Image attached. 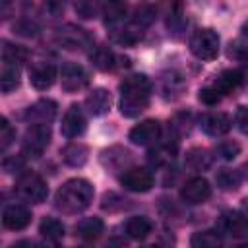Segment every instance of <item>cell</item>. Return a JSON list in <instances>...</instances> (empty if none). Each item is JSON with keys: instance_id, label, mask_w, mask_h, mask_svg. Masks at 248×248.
Segmentation results:
<instances>
[{"instance_id": "cell-3", "label": "cell", "mask_w": 248, "mask_h": 248, "mask_svg": "<svg viewBox=\"0 0 248 248\" xmlns=\"http://www.w3.org/2000/svg\"><path fill=\"white\" fill-rule=\"evenodd\" d=\"M16 192L21 200L29 202V203H43L48 196V186L46 182L35 174V172H25L17 178L16 182Z\"/></svg>"}, {"instance_id": "cell-31", "label": "cell", "mask_w": 248, "mask_h": 248, "mask_svg": "<svg viewBox=\"0 0 248 248\" xmlns=\"http://www.w3.org/2000/svg\"><path fill=\"white\" fill-rule=\"evenodd\" d=\"M25 58H27V50L25 48H21L17 45H10V43L4 45V48H2V60L21 64V62H25Z\"/></svg>"}, {"instance_id": "cell-9", "label": "cell", "mask_w": 248, "mask_h": 248, "mask_svg": "<svg viewBox=\"0 0 248 248\" xmlns=\"http://www.w3.org/2000/svg\"><path fill=\"white\" fill-rule=\"evenodd\" d=\"M85 116H83V110L79 108V105H72L64 118H62V126H60V132L64 138L68 140H74V138H79L83 132H85Z\"/></svg>"}, {"instance_id": "cell-40", "label": "cell", "mask_w": 248, "mask_h": 248, "mask_svg": "<svg viewBox=\"0 0 248 248\" xmlns=\"http://www.w3.org/2000/svg\"><path fill=\"white\" fill-rule=\"evenodd\" d=\"M0 4H2V19H8L10 17V6H12V2L10 0H0Z\"/></svg>"}, {"instance_id": "cell-7", "label": "cell", "mask_w": 248, "mask_h": 248, "mask_svg": "<svg viewBox=\"0 0 248 248\" xmlns=\"http://www.w3.org/2000/svg\"><path fill=\"white\" fill-rule=\"evenodd\" d=\"M60 81H62V89H64V91L74 93V91L83 89V87L89 83V74L85 72L83 66H79V64H76V62H68V64L62 68Z\"/></svg>"}, {"instance_id": "cell-2", "label": "cell", "mask_w": 248, "mask_h": 248, "mask_svg": "<svg viewBox=\"0 0 248 248\" xmlns=\"http://www.w3.org/2000/svg\"><path fill=\"white\" fill-rule=\"evenodd\" d=\"M93 196H95V190L91 182H87L85 178H70L58 188L54 205L62 213H79L89 207V203L93 202Z\"/></svg>"}, {"instance_id": "cell-36", "label": "cell", "mask_w": 248, "mask_h": 248, "mask_svg": "<svg viewBox=\"0 0 248 248\" xmlns=\"http://www.w3.org/2000/svg\"><path fill=\"white\" fill-rule=\"evenodd\" d=\"M240 151V145L236 141H221L217 145V155H221L223 159H234Z\"/></svg>"}, {"instance_id": "cell-20", "label": "cell", "mask_w": 248, "mask_h": 248, "mask_svg": "<svg viewBox=\"0 0 248 248\" xmlns=\"http://www.w3.org/2000/svg\"><path fill=\"white\" fill-rule=\"evenodd\" d=\"M213 85H215L223 95H229V93L236 91V89L242 85V74H240L238 70H223V72L215 78Z\"/></svg>"}, {"instance_id": "cell-19", "label": "cell", "mask_w": 248, "mask_h": 248, "mask_svg": "<svg viewBox=\"0 0 248 248\" xmlns=\"http://www.w3.org/2000/svg\"><path fill=\"white\" fill-rule=\"evenodd\" d=\"M19 66L16 62L2 60V70H0V87L4 93L14 91L19 85Z\"/></svg>"}, {"instance_id": "cell-41", "label": "cell", "mask_w": 248, "mask_h": 248, "mask_svg": "<svg viewBox=\"0 0 248 248\" xmlns=\"http://www.w3.org/2000/svg\"><path fill=\"white\" fill-rule=\"evenodd\" d=\"M48 4L52 6V8H64V0H48Z\"/></svg>"}, {"instance_id": "cell-8", "label": "cell", "mask_w": 248, "mask_h": 248, "mask_svg": "<svg viewBox=\"0 0 248 248\" xmlns=\"http://www.w3.org/2000/svg\"><path fill=\"white\" fill-rule=\"evenodd\" d=\"M211 196V186L205 178L202 176H196V178H190L182 190H180V198L184 203H190V205H198V203H203L205 200H209Z\"/></svg>"}, {"instance_id": "cell-5", "label": "cell", "mask_w": 248, "mask_h": 248, "mask_svg": "<svg viewBox=\"0 0 248 248\" xmlns=\"http://www.w3.org/2000/svg\"><path fill=\"white\" fill-rule=\"evenodd\" d=\"M50 143V128L48 124H31L23 136L21 153L25 157H41L43 151Z\"/></svg>"}, {"instance_id": "cell-42", "label": "cell", "mask_w": 248, "mask_h": 248, "mask_svg": "<svg viewBox=\"0 0 248 248\" xmlns=\"http://www.w3.org/2000/svg\"><path fill=\"white\" fill-rule=\"evenodd\" d=\"M240 31H242V35H244V37L248 39V21H246V23L242 25V29H240Z\"/></svg>"}, {"instance_id": "cell-25", "label": "cell", "mask_w": 248, "mask_h": 248, "mask_svg": "<svg viewBox=\"0 0 248 248\" xmlns=\"http://www.w3.org/2000/svg\"><path fill=\"white\" fill-rule=\"evenodd\" d=\"M91 62H93L95 68L107 72V70H112L116 66V56L108 46H97L91 52Z\"/></svg>"}, {"instance_id": "cell-17", "label": "cell", "mask_w": 248, "mask_h": 248, "mask_svg": "<svg viewBox=\"0 0 248 248\" xmlns=\"http://www.w3.org/2000/svg\"><path fill=\"white\" fill-rule=\"evenodd\" d=\"M85 105L93 116H101L110 108V93L103 87H97L85 97Z\"/></svg>"}, {"instance_id": "cell-39", "label": "cell", "mask_w": 248, "mask_h": 248, "mask_svg": "<svg viewBox=\"0 0 248 248\" xmlns=\"http://www.w3.org/2000/svg\"><path fill=\"white\" fill-rule=\"evenodd\" d=\"M19 169H23V159L21 157H10V159L4 161V170L6 172H16Z\"/></svg>"}, {"instance_id": "cell-18", "label": "cell", "mask_w": 248, "mask_h": 248, "mask_svg": "<svg viewBox=\"0 0 248 248\" xmlns=\"http://www.w3.org/2000/svg\"><path fill=\"white\" fill-rule=\"evenodd\" d=\"M105 231V223L99 217H85L76 225V234L81 240H97Z\"/></svg>"}, {"instance_id": "cell-33", "label": "cell", "mask_w": 248, "mask_h": 248, "mask_svg": "<svg viewBox=\"0 0 248 248\" xmlns=\"http://www.w3.org/2000/svg\"><path fill=\"white\" fill-rule=\"evenodd\" d=\"M163 83H165L163 91H165V97H167V99H172L170 93H174V97H178L180 91H182V87H184V81L180 79V76H174V74L163 78Z\"/></svg>"}, {"instance_id": "cell-29", "label": "cell", "mask_w": 248, "mask_h": 248, "mask_svg": "<svg viewBox=\"0 0 248 248\" xmlns=\"http://www.w3.org/2000/svg\"><path fill=\"white\" fill-rule=\"evenodd\" d=\"M182 8H184L182 0H161V2H159V10H161V14L167 17L169 25H170L172 21H178V19H180Z\"/></svg>"}, {"instance_id": "cell-23", "label": "cell", "mask_w": 248, "mask_h": 248, "mask_svg": "<svg viewBox=\"0 0 248 248\" xmlns=\"http://www.w3.org/2000/svg\"><path fill=\"white\" fill-rule=\"evenodd\" d=\"M126 10H128L126 0H107L105 6H103V17H105V23H107V25H114V23H118V21L126 16Z\"/></svg>"}, {"instance_id": "cell-28", "label": "cell", "mask_w": 248, "mask_h": 248, "mask_svg": "<svg viewBox=\"0 0 248 248\" xmlns=\"http://www.w3.org/2000/svg\"><path fill=\"white\" fill-rule=\"evenodd\" d=\"M217 180V186L221 190H236L240 186V174L232 169H221L215 176Z\"/></svg>"}, {"instance_id": "cell-38", "label": "cell", "mask_w": 248, "mask_h": 248, "mask_svg": "<svg viewBox=\"0 0 248 248\" xmlns=\"http://www.w3.org/2000/svg\"><path fill=\"white\" fill-rule=\"evenodd\" d=\"M234 122L240 132L248 134V107H238L234 112Z\"/></svg>"}, {"instance_id": "cell-6", "label": "cell", "mask_w": 248, "mask_h": 248, "mask_svg": "<svg viewBox=\"0 0 248 248\" xmlns=\"http://www.w3.org/2000/svg\"><path fill=\"white\" fill-rule=\"evenodd\" d=\"M120 184L130 192H149L153 188V174L141 167H130L122 172Z\"/></svg>"}, {"instance_id": "cell-21", "label": "cell", "mask_w": 248, "mask_h": 248, "mask_svg": "<svg viewBox=\"0 0 248 248\" xmlns=\"http://www.w3.org/2000/svg\"><path fill=\"white\" fill-rule=\"evenodd\" d=\"M126 234L134 240H143L145 236H149V232L153 231V225L147 217L143 215H136V217H130L126 221Z\"/></svg>"}, {"instance_id": "cell-15", "label": "cell", "mask_w": 248, "mask_h": 248, "mask_svg": "<svg viewBox=\"0 0 248 248\" xmlns=\"http://www.w3.org/2000/svg\"><path fill=\"white\" fill-rule=\"evenodd\" d=\"M56 116V103L50 99H39L25 110V118L31 124H46Z\"/></svg>"}, {"instance_id": "cell-12", "label": "cell", "mask_w": 248, "mask_h": 248, "mask_svg": "<svg viewBox=\"0 0 248 248\" xmlns=\"http://www.w3.org/2000/svg\"><path fill=\"white\" fill-rule=\"evenodd\" d=\"M56 41H58L64 48H70V50H83V48H87V46L91 45L89 35H87L83 29L72 27V25L60 29L58 35H56Z\"/></svg>"}, {"instance_id": "cell-24", "label": "cell", "mask_w": 248, "mask_h": 248, "mask_svg": "<svg viewBox=\"0 0 248 248\" xmlns=\"http://www.w3.org/2000/svg\"><path fill=\"white\" fill-rule=\"evenodd\" d=\"M39 232L43 238H46L50 242H58L64 238V225L54 217H45L39 225Z\"/></svg>"}, {"instance_id": "cell-16", "label": "cell", "mask_w": 248, "mask_h": 248, "mask_svg": "<svg viewBox=\"0 0 248 248\" xmlns=\"http://www.w3.org/2000/svg\"><path fill=\"white\" fill-rule=\"evenodd\" d=\"M232 122L229 118V114L225 112H207L203 118H202V130L209 136H225L229 130H231Z\"/></svg>"}, {"instance_id": "cell-27", "label": "cell", "mask_w": 248, "mask_h": 248, "mask_svg": "<svg viewBox=\"0 0 248 248\" xmlns=\"http://www.w3.org/2000/svg\"><path fill=\"white\" fill-rule=\"evenodd\" d=\"M223 238L217 231H200V232H194L190 244L196 246V248H213V246H221Z\"/></svg>"}, {"instance_id": "cell-32", "label": "cell", "mask_w": 248, "mask_h": 248, "mask_svg": "<svg viewBox=\"0 0 248 248\" xmlns=\"http://www.w3.org/2000/svg\"><path fill=\"white\" fill-rule=\"evenodd\" d=\"M16 140V130L12 128V124L8 122V118H0V149L2 151H6L10 145H12V141Z\"/></svg>"}, {"instance_id": "cell-4", "label": "cell", "mask_w": 248, "mask_h": 248, "mask_svg": "<svg viewBox=\"0 0 248 248\" xmlns=\"http://www.w3.org/2000/svg\"><path fill=\"white\" fill-rule=\"evenodd\" d=\"M190 50L200 60H213L219 54V35L213 29H198L190 39Z\"/></svg>"}, {"instance_id": "cell-11", "label": "cell", "mask_w": 248, "mask_h": 248, "mask_svg": "<svg viewBox=\"0 0 248 248\" xmlns=\"http://www.w3.org/2000/svg\"><path fill=\"white\" fill-rule=\"evenodd\" d=\"M31 223V211L25 205L10 203L2 211V225L10 231H21Z\"/></svg>"}, {"instance_id": "cell-1", "label": "cell", "mask_w": 248, "mask_h": 248, "mask_svg": "<svg viewBox=\"0 0 248 248\" xmlns=\"http://www.w3.org/2000/svg\"><path fill=\"white\" fill-rule=\"evenodd\" d=\"M151 81L145 74H132L120 83V112L128 118L138 116L149 105Z\"/></svg>"}, {"instance_id": "cell-13", "label": "cell", "mask_w": 248, "mask_h": 248, "mask_svg": "<svg viewBox=\"0 0 248 248\" xmlns=\"http://www.w3.org/2000/svg\"><path fill=\"white\" fill-rule=\"evenodd\" d=\"M56 79V68L50 62H35L29 70V81L35 89L45 91Z\"/></svg>"}, {"instance_id": "cell-26", "label": "cell", "mask_w": 248, "mask_h": 248, "mask_svg": "<svg viewBox=\"0 0 248 248\" xmlns=\"http://www.w3.org/2000/svg\"><path fill=\"white\" fill-rule=\"evenodd\" d=\"M186 165L192 170H205L211 165V155H209V151H205L202 147H194L186 153Z\"/></svg>"}, {"instance_id": "cell-22", "label": "cell", "mask_w": 248, "mask_h": 248, "mask_svg": "<svg viewBox=\"0 0 248 248\" xmlns=\"http://www.w3.org/2000/svg\"><path fill=\"white\" fill-rule=\"evenodd\" d=\"M87 155H89V149H87L83 143H79V141H72V143H68V145L62 149V159H64L68 165H72V167H81V165H85Z\"/></svg>"}, {"instance_id": "cell-35", "label": "cell", "mask_w": 248, "mask_h": 248, "mask_svg": "<svg viewBox=\"0 0 248 248\" xmlns=\"http://www.w3.org/2000/svg\"><path fill=\"white\" fill-rule=\"evenodd\" d=\"M200 101L203 103V105H209V107H213V105H217L221 99H223V93L211 83V85H207V87H203V89H200Z\"/></svg>"}, {"instance_id": "cell-10", "label": "cell", "mask_w": 248, "mask_h": 248, "mask_svg": "<svg viewBox=\"0 0 248 248\" xmlns=\"http://www.w3.org/2000/svg\"><path fill=\"white\" fill-rule=\"evenodd\" d=\"M130 141L136 145H151L161 138V124L157 120H143L130 130Z\"/></svg>"}, {"instance_id": "cell-14", "label": "cell", "mask_w": 248, "mask_h": 248, "mask_svg": "<svg viewBox=\"0 0 248 248\" xmlns=\"http://www.w3.org/2000/svg\"><path fill=\"white\" fill-rule=\"evenodd\" d=\"M219 227H221L223 232H227L234 238H240V236L248 234V219H246V215H242L238 211H225L221 215Z\"/></svg>"}, {"instance_id": "cell-34", "label": "cell", "mask_w": 248, "mask_h": 248, "mask_svg": "<svg viewBox=\"0 0 248 248\" xmlns=\"http://www.w3.org/2000/svg\"><path fill=\"white\" fill-rule=\"evenodd\" d=\"M76 12L85 19L95 17L99 12V0H76Z\"/></svg>"}, {"instance_id": "cell-30", "label": "cell", "mask_w": 248, "mask_h": 248, "mask_svg": "<svg viewBox=\"0 0 248 248\" xmlns=\"http://www.w3.org/2000/svg\"><path fill=\"white\" fill-rule=\"evenodd\" d=\"M155 19V10L151 8V6H147V4H141V6H138L136 10H134V16H132V23H136L138 27H141V29H145L151 21Z\"/></svg>"}, {"instance_id": "cell-37", "label": "cell", "mask_w": 248, "mask_h": 248, "mask_svg": "<svg viewBox=\"0 0 248 248\" xmlns=\"http://www.w3.org/2000/svg\"><path fill=\"white\" fill-rule=\"evenodd\" d=\"M14 31H17L19 35H25V37H35V35L39 33V27H37L33 21L23 19V21H19L17 25H14Z\"/></svg>"}]
</instances>
